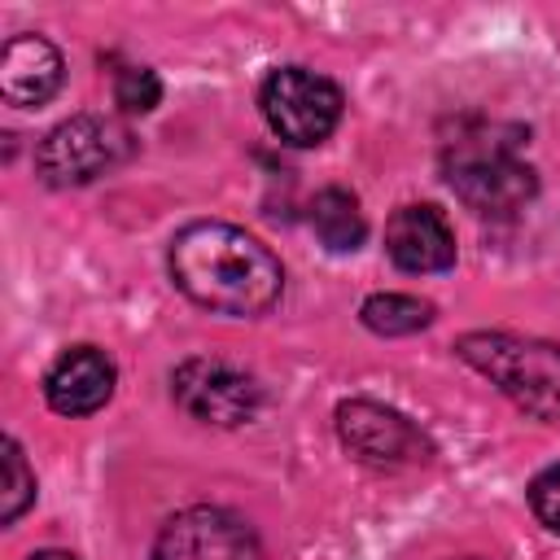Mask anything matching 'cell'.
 <instances>
[{"mask_svg":"<svg viewBox=\"0 0 560 560\" xmlns=\"http://www.w3.org/2000/svg\"><path fill=\"white\" fill-rule=\"evenodd\" d=\"M359 319L381 337H407V332H420L433 324V306L411 293H372L359 306Z\"/></svg>","mask_w":560,"mask_h":560,"instance_id":"4fadbf2b","label":"cell"},{"mask_svg":"<svg viewBox=\"0 0 560 560\" xmlns=\"http://www.w3.org/2000/svg\"><path fill=\"white\" fill-rule=\"evenodd\" d=\"M35 499V472L26 468V455L13 438H4V481H0V521L13 525Z\"/></svg>","mask_w":560,"mask_h":560,"instance_id":"5bb4252c","label":"cell"},{"mask_svg":"<svg viewBox=\"0 0 560 560\" xmlns=\"http://www.w3.org/2000/svg\"><path fill=\"white\" fill-rule=\"evenodd\" d=\"M311 228H315V236H319L332 254L359 249L363 236H368L363 210H359V201H354L346 188H324V192H315V201H311Z\"/></svg>","mask_w":560,"mask_h":560,"instance_id":"7c38bea8","label":"cell"},{"mask_svg":"<svg viewBox=\"0 0 560 560\" xmlns=\"http://www.w3.org/2000/svg\"><path fill=\"white\" fill-rule=\"evenodd\" d=\"M385 254L411 276H433L455 262V232L438 206H402L385 223Z\"/></svg>","mask_w":560,"mask_h":560,"instance_id":"9c48e42d","label":"cell"},{"mask_svg":"<svg viewBox=\"0 0 560 560\" xmlns=\"http://www.w3.org/2000/svg\"><path fill=\"white\" fill-rule=\"evenodd\" d=\"M459 359L472 363L490 385H499L534 420H560V346L512 332H468L459 337Z\"/></svg>","mask_w":560,"mask_h":560,"instance_id":"7a4b0ae2","label":"cell"},{"mask_svg":"<svg viewBox=\"0 0 560 560\" xmlns=\"http://www.w3.org/2000/svg\"><path fill=\"white\" fill-rule=\"evenodd\" d=\"M171 398L201 424H219V429H236L245 420H254L262 389L249 372L210 359V354H192L171 372Z\"/></svg>","mask_w":560,"mask_h":560,"instance_id":"8992f818","label":"cell"},{"mask_svg":"<svg viewBox=\"0 0 560 560\" xmlns=\"http://www.w3.org/2000/svg\"><path fill=\"white\" fill-rule=\"evenodd\" d=\"M175 289L214 315H262L284 289L280 258L232 223H188L171 236L166 254Z\"/></svg>","mask_w":560,"mask_h":560,"instance_id":"6da1fadb","label":"cell"},{"mask_svg":"<svg viewBox=\"0 0 560 560\" xmlns=\"http://www.w3.org/2000/svg\"><path fill=\"white\" fill-rule=\"evenodd\" d=\"M114 394V363L96 346H70L44 376V398L57 416H92Z\"/></svg>","mask_w":560,"mask_h":560,"instance_id":"30bf717a","label":"cell"},{"mask_svg":"<svg viewBox=\"0 0 560 560\" xmlns=\"http://www.w3.org/2000/svg\"><path fill=\"white\" fill-rule=\"evenodd\" d=\"M114 101L122 114H149L162 101V79L149 66H122L114 79Z\"/></svg>","mask_w":560,"mask_h":560,"instance_id":"9a60e30c","label":"cell"},{"mask_svg":"<svg viewBox=\"0 0 560 560\" xmlns=\"http://www.w3.org/2000/svg\"><path fill=\"white\" fill-rule=\"evenodd\" d=\"M464 560H472V556H464Z\"/></svg>","mask_w":560,"mask_h":560,"instance_id":"ac0fdd59","label":"cell"},{"mask_svg":"<svg viewBox=\"0 0 560 560\" xmlns=\"http://www.w3.org/2000/svg\"><path fill=\"white\" fill-rule=\"evenodd\" d=\"M153 560H262V542L241 512L197 503L158 529Z\"/></svg>","mask_w":560,"mask_h":560,"instance_id":"ba28073f","label":"cell"},{"mask_svg":"<svg viewBox=\"0 0 560 560\" xmlns=\"http://www.w3.org/2000/svg\"><path fill=\"white\" fill-rule=\"evenodd\" d=\"M26 560H79V556H70V551H57V547H48V551H35V556H26Z\"/></svg>","mask_w":560,"mask_h":560,"instance_id":"e0dca14e","label":"cell"},{"mask_svg":"<svg viewBox=\"0 0 560 560\" xmlns=\"http://www.w3.org/2000/svg\"><path fill=\"white\" fill-rule=\"evenodd\" d=\"M446 179L468 210L490 214V219H508V214L525 210V201L538 192L534 166L516 158L512 140H494V136L451 140L446 144Z\"/></svg>","mask_w":560,"mask_h":560,"instance_id":"3957f363","label":"cell"},{"mask_svg":"<svg viewBox=\"0 0 560 560\" xmlns=\"http://www.w3.org/2000/svg\"><path fill=\"white\" fill-rule=\"evenodd\" d=\"M529 508H534V516H538L551 534H560V464L542 468V472L529 481Z\"/></svg>","mask_w":560,"mask_h":560,"instance_id":"2e32d148","label":"cell"},{"mask_svg":"<svg viewBox=\"0 0 560 560\" xmlns=\"http://www.w3.org/2000/svg\"><path fill=\"white\" fill-rule=\"evenodd\" d=\"M337 438L359 464L385 468V472L416 468V464H424L433 455L429 438L402 411L381 407L372 398H350V402L337 407Z\"/></svg>","mask_w":560,"mask_h":560,"instance_id":"52a82bcc","label":"cell"},{"mask_svg":"<svg viewBox=\"0 0 560 560\" xmlns=\"http://www.w3.org/2000/svg\"><path fill=\"white\" fill-rule=\"evenodd\" d=\"M127 153H131V136L122 122L101 118V114H74L39 140L35 171L48 188H79L114 171Z\"/></svg>","mask_w":560,"mask_h":560,"instance_id":"5b68a950","label":"cell"},{"mask_svg":"<svg viewBox=\"0 0 560 560\" xmlns=\"http://www.w3.org/2000/svg\"><path fill=\"white\" fill-rule=\"evenodd\" d=\"M66 74L61 52L44 35H13L0 48V96L9 105H44Z\"/></svg>","mask_w":560,"mask_h":560,"instance_id":"8fae6325","label":"cell"},{"mask_svg":"<svg viewBox=\"0 0 560 560\" xmlns=\"http://www.w3.org/2000/svg\"><path fill=\"white\" fill-rule=\"evenodd\" d=\"M341 88L306 66H280L258 88V109L267 127L293 149L324 144L341 122Z\"/></svg>","mask_w":560,"mask_h":560,"instance_id":"277c9868","label":"cell"}]
</instances>
